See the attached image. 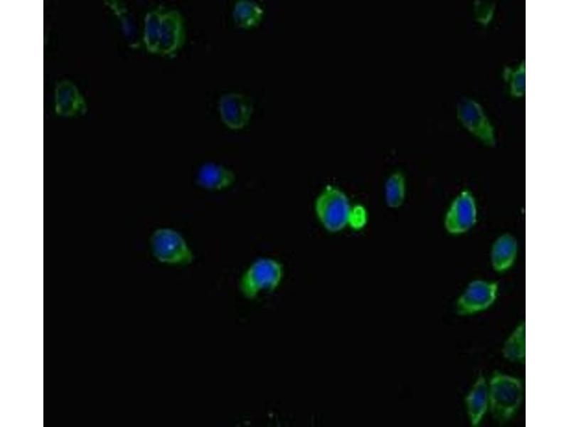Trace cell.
<instances>
[{"label": "cell", "instance_id": "6da1fadb", "mask_svg": "<svg viewBox=\"0 0 569 427\" xmlns=\"http://www.w3.org/2000/svg\"><path fill=\"white\" fill-rule=\"evenodd\" d=\"M489 403L494 420L509 421L516 413L523 399V386L517 378L494 371L489 383Z\"/></svg>", "mask_w": 569, "mask_h": 427}, {"label": "cell", "instance_id": "7a4b0ae2", "mask_svg": "<svg viewBox=\"0 0 569 427\" xmlns=\"http://www.w3.org/2000/svg\"><path fill=\"white\" fill-rule=\"evenodd\" d=\"M315 212L322 226L333 233L343 230L355 220V213L346 194L331 185L318 195Z\"/></svg>", "mask_w": 569, "mask_h": 427}, {"label": "cell", "instance_id": "3957f363", "mask_svg": "<svg viewBox=\"0 0 569 427\" xmlns=\"http://www.w3.org/2000/svg\"><path fill=\"white\" fill-rule=\"evenodd\" d=\"M283 277L282 265L270 258L254 261L243 274L239 284L244 297L253 300L264 292H272L280 285Z\"/></svg>", "mask_w": 569, "mask_h": 427}, {"label": "cell", "instance_id": "277c9868", "mask_svg": "<svg viewBox=\"0 0 569 427\" xmlns=\"http://www.w3.org/2000/svg\"><path fill=\"white\" fill-rule=\"evenodd\" d=\"M149 241L151 253L160 263L185 265L193 261V255L186 241L172 228H156Z\"/></svg>", "mask_w": 569, "mask_h": 427}, {"label": "cell", "instance_id": "5b68a950", "mask_svg": "<svg viewBox=\"0 0 569 427\" xmlns=\"http://www.w3.org/2000/svg\"><path fill=\"white\" fill-rule=\"evenodd\" d=\"M457 116L463 127L479 140L489 147L495 145L494 128L478 102L462 98L457 104Z\"/></svg>", "mask_w": 569, "mask_h": 427}, {"label": "cell", "instance_id": "8992f818", "mask_svg": "<svg viewBox=\"0 0 569 427\" xmlns=\"http://www.w3.org/2000/svg\"><path fill=\"white\" fill-rule=\"evenodd\" d=\"M218 109L223 124L231 130H240L248 126L254 111L252 100L238 92L220 95Z\"/></svg>", "mask_w": 569, "mask_h": 427}, {"label": "cell", "instance_id": "52a82bcc", "mask_svg": "<svg viewBox=\"0 0 569 427\" xmlns=\"http://www.w3.org/2000/svg\"><path fill=\"white\" fill-rule=\"evenodd\" d=\"M186 28L183 14L176 9H165L161 23L158 55L173 58L184 47Z\"/></svg>", "mask_w": 569, "mask_h": 427}, {"label": "cell", "instance_id": "ba28073f", "mask_svg": "<svg viewBox=\"0 0 569 427\" xmlns=\"http://www.w3.org/2000/svg\"><path fill=\"white\" fill-rule=\"evenodd\" d=\"M477 216L474 198L469 190H464L454 199L445 218V226L451 234H461L469 230Z\"/></svg>", "mask_w": 569, "mask_h": 427}, {"label": "cell", "instance_id": "9c48e42d", "mask_svg": "<svg viewBox=\"0 0 569 427\" xmlns=\"http://www.w3.org/2000/svg\"><path fill=\"white\" fill-rule=\"evenodd\" d=\"M498 284L484 280L470 283L457 301V312L469 315L488 308L495 301Z\"/></svg>", "mask_w": 569, "mask_h": 427}, {"label": "cell", "instance_id": "30bf717a", "mask_svg": "<svg viewBox=\"0 0 569 427\" xmlns=\"http://www.w3.org/2000/svg\"><path fill=\"white\" fill-rule=\"evenodd\" d=\"M86 104L76 86L63 80L56 84L55 89V111L59 116L78 117L85 113Z\"/></svg>", "mask_w": 569, "mask_h": 427}, {"label": "cell", "instance_id": "8fae6325", "mask_svg": "<svg viewBox=\"0 0 569 427\" xmlns=\"http://www.w3.org/2000/svg\"><path fill=\"white\" fill-rule=\"evenodd\" d=\"M234 172L216 163H207L199 169L197 182L203 188L218 191L230 186L235 181Z\"/></svg>", "mask_w": 569, "mask_h": 427}, {"label": "cell", "instance_id": "7c38bea8", "mask_svg": "<svg viewBox=\"0 0 569 427\" xmlns=\"http://www.w3.org/2000/svg\"><path fill=\"white\" fill-rule=\"evenodd\" d=\"M466 407L472 426H478L489 404V389L484 376H479L467 394Z\"/></svg>", "mask_w": 569, "mask_h": 427}, {"label": "cell", "instance_id": "4fadbf2b", "mask_svg": "<svg viewBox=\"0 0 569 427\" xmlns=\"http://www.w3.org/2000/svg\"><path fill=\"white\" fill-rule=\"evenodd\" d=\"M518 246L514 236L509 233L500 236L494 243L491 251V262L494 270L504 272L514 263Z\"/></svg>", "mask_w": 569, "mask_h": 427}, {"label": "cell", "instance_id": "5bb4252c", "mask_svg": "<svg viewBox=\"0 0 569 427\" xmlns=\"http://www.w3.org/2000/svg\"><path fill=\"white\" fill-rule=\"evenodd\" d=\"M264 9L253 0H238L234 4L232 17L234 23L240 28L250 30L262 22Z\"/></svg>", "mask_w": 569, "mask_h": 427}, {"label": "cell", "instance_id": "9a60e30c", "mask_svg": "<svg viewBox=\"0 0 569 427\" xmlns=\"http://www.w3.org/2000/svg\"><path fill=\"white\" fill-rule=\"evenodd\" d=\"M165 7L159 6L148 11L144 18L143 40L147 51L158 55L161 19Z\"/></svg>", "mask_w": 569, "mask_h": 427}, {"label": "cell", "instance_id": "2e32d148", "mask_svg": "<svg viewBox=\"0 0 569 427\" xmlns=\"http://www.w3.org/2000/svg\"><path fill=\"white\" fill-rule=\"evenodd\" d=\"M504 357L513 362H525L526 357V326L519 325L506 341L503 348Z\"/></svg>", "mask_w": 569, "mask_h": 427}, {"label": "cell", "instance_id": "e0dca14e", "mask_svg": "<svg viewBox=\"0 0 569 427\" xmlns=\"http://www.w3.org/2000/svg\"><path fill=\"white\" fill-rule=\"evenodd\" d=\"M405 179L400 172L391 174L385 184V199L386 204L393 209L400 207L405 196Z\"/></svg>", "mask_w": 569, "mask_h": 427}, {"label": "cell", "instance_id": "ac0fdd59", "mask_svg": "<svg viewBox=\"0 0 569 427\" xmlns=\"http://www.w3.org/2000/svg\"><path fill=\"white\" fill-rule=\"evenodd\" d=\"M525 61L523 60L515 68H507L504 70V78L509 86L511 97L519 98L525 94Z\"/></svg>", "mask_w": 569, "mask_h": 427}]
</instances>
